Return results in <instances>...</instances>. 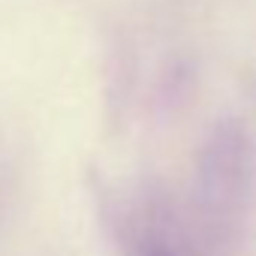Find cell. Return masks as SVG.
<instances>
[{"label": "cell", "instance_id": "obj_1", "mask_svg": "<svg viewBox=\"0 0 256 256\" xmlns=\"http://www.w3.org/2000/svg\"><path fill=\"white\" fill-rule=\"evenodd\" d=\"M130 241H133L130 247L136 256H190L181 238L175 235V229H169L166 217L151 214V211L133 223Z\"/></svg>", "mask_w": 256, "mask_h": 256}]
</instances>
